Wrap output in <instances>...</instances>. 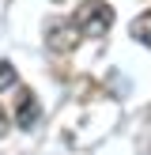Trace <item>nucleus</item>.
Returning a JSON list of instances; mask_svg holds the SVG:
<instances>
[{
  "instance_id": "obj_1",
  "label": "nucleus",
  "mask_w": 151,
  "mask_h": 155,
  "mask_svg": "<svg viewBox=\"0 0 151 155\" xmlns=\"http://www.w3.org/2000/svg\"><path fill=\"white\" fill-rule=\"evenodd\" d=\"M76 27H79L83 38H106V30L113 27V8L106 4V0H91V4H83L79 12H76Z\"/></svg>"
},
{
  "instance_id": "obj_2",
  "label": "nucleus",
  "mask_w": 151,
  "mask_h": 155,
  "mask_svg": "<svg viewBox=\"0 0 151 155\" xmlns=\"http://www.w3.org/2000/svg\"><path fill=\"white\" fill-rule=\"evenodd\" d=\"M79 27H76L72 19H53L49 27H45V45H49L53 53H72L76 45H79Z\"/></svg>"
},
{
  "instance_id": "obj_3",
  "label": "nucleus",
  "mask_w": 151,
  "mask_h": 155,
  "mask_svg": "<svg viewBox=\"0 0 151 155\" xmlns=\"http://www.w3.org/2000/svg\"><path fill=\"white\" fill-rule=\"evenodd\" d=\"M38 117H42V106H38L34 91L19 87V91H15V125H19V129H34Z\"/></svg>"
},
{
  "instance_id": "obj_4",
  "label": "nucleus",
  "mask_w": 151,
  "mask_h": 155,
  "mask_svg": "<svg viewBox=\"0 0 151 155\" xmlns=\"http://www.w3.org/2000/svg\"><path fill=\"white\" fill-rule=\"evenodd\" d=\"M128 30H132V38H136L140 45H147V49H151V12L136 15V19H132V27H128Z\"/></svg>"
},
{
  "instance_id": "obj_5",
  "label": "nucleus",
  "mask_w": 151,
  "mask_h": 155,
  "mask_svg": "<svg viewBox=\"0 0 151 155\" xmlns=\"http://www.w3.org/2000/svg\"><path fill=\"white\" fill-rule=\"evenodd\" d=\"M15 87V64L11 61H0V91Z\"/></svg>"
},
{
  "instance_id": "obj_6",
  "label": "nucleus",
  "mask_w": 151,
  "mask_h": 155,
  "mask_svg": "<svg viewBox=\"0 0 151 155\" xmlns=\"http://www.w3.org/2000/svg\"><path fill=\"white\" fill-rule=\"evenodd\" d=\"M8 133V117H4V110H0V136Z\"/></svg>"
}]
</instances>
